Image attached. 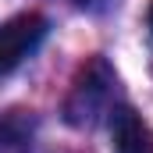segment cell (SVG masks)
<instances>
[{
  "label": "cell",
  "mask_w": 153,
  "mask_h": 153,
  "mask_svg": "<svg viewBox=\"0 0 153 153\" xmlns=\"http://www.w3.org/2000/svg\"><path fill=\"white\" fill-rule=\"evenodd\" d=\"M114 93H117V78L111 71V64L103 57H93L71 85V96L64 103V117L71 125H96L100 114H107V111L114 114V107H111Z\"/></svg>",
  "instance_id": "1"
},
{
  "label": "cell",
  "mask_w": 153,
  "mask_h": 153,
  "mask_svg": "<svg viewBox=\"0 0 153 153\" xmlns=\"http://www.w3.org/2000/svg\"><path fill=\"white\" fill-rule=\"evenodd\" d=\"M46 32L50 25L43 14H14L0 22V75H11L25 57H32Z\"/></svg>",
  "instance_id": "2"
},
{
  "label": "cell",
  "mask_w": 153,
  "mask_h": 153,
  "mask_svg": "<svg viewBox=\"0 0 153 153\" xmlns=\"http://www.w3.org/2000/svg\"><path fill=\"white\" fill-rule=\"evenodd\" d=\"M111 139H114V153H153V128L132 107H114Z\"/></svg>",
  "instance_id": "3"
},
{
  "label": "cell",
  "mask_w": 153,
  "mask_h": 153,
  "mask_svg": "<svg viewBox=\"0 0 153 153\" xmlns=\"http://www.w3.org/2000/svg\"><path fill=\"white\" fill-rule=\"evenodd\" d=\"M0 153H32V146H29V139L14 125L0 121Z\"/></svg>",
  "instance_id": "4"
},
{
  "label": "cell",
  "mask_w": 153,
  "mask_h": 153,
  "mask_svg": "<svg viewBox=\"0 0 153 153\" xmlns=\"http://www.w3.org/2000/svg\"><path fill=\"white\" fill-rule=\"evenodd\" d=\"M146 22H150V32H153V7H150V14H146Z\"/></svg>",
  "instance_id": "5"
},
{
  "label": "cell",
  "mask_w": 153,
  "mask_h": 153,
  "mask_svg": "<svg viewBox=\"0 0 153 153\" xmlns=\"http://www.w3.org/2000/svg\"><path fill=\"white\" fill-rule=\"evenodd\" d=\"M71 4H93V0H71Z\"/></svg>",
  "instance_id": "6"
}]
</instances>
